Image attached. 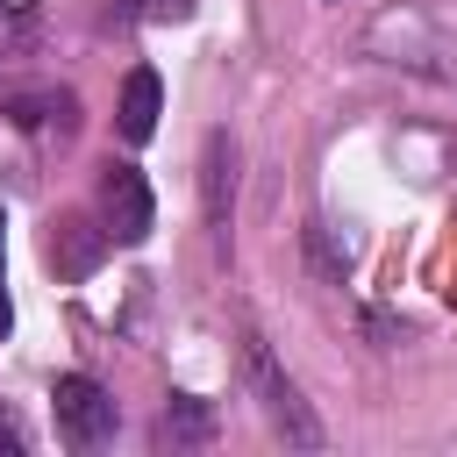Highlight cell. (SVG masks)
<instances>
[{
  "mask_svg": "<svg viewBox=\"0 0 457 457\" xmlns=\"http://www.w3.org/2000/svg\"><path fill=\"white\" fill-rule=\"evenodd\" d=\"M243 371H250V393H257V407H264V421H271V428H278V436H286L293 450H314V443H321V421L307 414V400H300V386H293V378H286V371L271 364V350H264L257 336L243 343Z\"/></svg>",
  "mask_w": 457,
  "mask_h": 457,
  "instance_id": "6da1fadb",
  "label": "cell"
},
{
  "mask_svg": "<svg viewBox=\"0 0 457 457\" xmlns=\"http://www.w3.org/2000/svg\"><path fill=\"white\" fill-rule=\"evenodd\" d=\"M50 407H57V436H64L71 450H100V443L114 436V400H107V386L86 378V371H64L57 393H50Z\"/></svg>",
  "mask_w": 457,
  "mask_h": 457,
  "instance_id": "7a4b0ae2",
  "label": "cell"
},
{
  "mask_svg": "<svg viewBox=\"0 0 457 457\" xmlns=\"http://www.w3.org/2000/svg\"><path fill=\"white\" fill-rule=\"evenodd\" d=\"M100 228H107V243H121V250H136V243L157 228V207H150V186H143L136 164H107V171H100Z\"/></svg>",
  "mask_w": 457,
  "mask_h": 457,
  "instance_id": "3957f363",
  "label": "cell"
},
{
  "mask_svg": "<svg viewBox=\"0 0 457 457\" xmlns=\"http://www.w3.org/2000/svg\"><path fill=\"white\" fill-rule=\"evenodd\" d=\"M200 200H207V228L214 243L228 250V207H236V143L214 129L207 150H200Z\"/></svg>",
  "mask_w": 457,
  "mask_h": 457,
  "instance_id": "277c9868",
  "label": "cell"
},
{
  "mask_svg": "<svg viewBox=\"0 0 457 457\" xmlns=\"http://www.w3.org/2000/svg\"><path fill=\"white\" fill-rule=\"evenodd\" d=\"M100 257H107V228L86 221V214H57V228H50V264H57V278H93Z\"/></svg>",
  "mask_w": 457,
  "mask_h": 457,
  "instance_id": "5b68a950",
  "label": "cell"
},
{
  "mask_svg": "<svg viewBox=\"0 0 457 457\" xmlns=\"http://www.w3.org/2000/svg\"><path fill=\"white\" fill-rule=\"evenodd\" d=\"M157 114H164V86H157L150 64H136V71L121 79V107H114L121 143H150V136H157Z\"/></svg>",
  "mask_w": 457,
  "mask_h": 457,
  "instance_id": "8992f818",
  "label": "cell"
},
{
  "mask_svg": "<svg viewBox=\"0 0 457 457\" xmlns=\"http://www.w3.org/2000/svg\"><path fill=\"white\" fill-rule=\"evenodd\" d=\"M7 114H14L21 129H43V121H57V136H71V114H79V100H71L64 86H43V93H14V100H7Z\"/></svg>",
  "mask_w": 457,
  "mask_h": 457,
  "instance_id": "52a82bcc",
  "label": "cell"
},
{
  "mask_svg": "<svg viewBox=\"0 0 457 457\" xmlns=\"http://www.w3.org/2000/svg\"><path fill=\"white\" fill-rule=\"evenodd\" d=\"M157 436H164V443H207V436H214V414H207V400H186V393H179V400L164 407Z\"/></svg>",
  "mask_w": 457,
  "mask_h": 457,
  "instance_id": "ba28073f",
  "label": "cell"
},
{
  "mask_svg": "<svg viewBox=\"0 0 457 457\" xmlns=\"http://www.w3.org/2000/svg\"><path fill=\"white\" fill-rule=\"evenodd\" d=\"M307 257H314V271H321V278H343V264H350L343 250H328V228H321V221L307 228Z\"/></svg>",
  "mask_w": 457,
  "mask_h": 457,
  "instance_id": "9c48e42d",
  "label": "cell"
},
{
  "mask_svg": "<svg viewBox=\"0 0 457 457\" xmlns=\"http://www.w3.org/2000/svg\"><path fill=\"white\" fill-rule=\"evenodd\" d=\"M143 14H157V21H186L193 0H143Z\"/></svg>",
  "mask_w": 457,
  "mask_h": 457,
  "instance_id": "30bf717a",
  "label": "cell"
},
{
  "mask_svg": "<svg viewBox=\"0 0 457 457\" xmlns=\"http://www.w3.org/2000/svg\"><path fill=\"white\" fill-rule=\"evenodd\" d=\"M0 450H21V428H14L7 414H0Z\"/></svg>",
  "mask_w": 457,
  "mask_h": 457,
  "instance_id": "8fae6325",
  "label": "cell"
},
{
  "mask_svg": "<svg viewBox=\"0 0 457 457\" xmlns=\"http://www.w3.org/2000/svg\"><path fill=\"white\" fill-rule=\"evenodd\" d=\"M0 328H7V293H0Z\"/></svg>",
  "mask_w": 457,
  "mask_h": 457,
  "instance_id": "7c38bea8",
  "label": "cell"
}]
</instances>
